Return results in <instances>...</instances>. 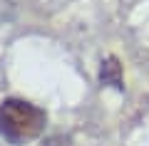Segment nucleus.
Returning <instances> with one entry per match:
<instances>
[{"mask_svg":"<svg viewBox=\"0 0 149 146\" xmlns=\"http://www.w3.org/2000/svg\"><path fill=\"white\" fill-rule=\"evenodd\" d=\"M47 114L37 104L20 97L0 102V136L13 146H25L45 131Z\"/></svg>","mask_w":149,"mask_h":146,"instance_id":"1","label":"nucleus"},{"mask_svg":"<svg viewBox=\"0 0 149 146\" xmlns=\"http://www.w3.org/2000/svg\"><path fill=\"white\" fill-rule=\"evenodd\" d=\"M100 82L104 87H112L117 92H124V77H122V64H119V57L109 55L100 62Z\"/></svg>","mask_w":149,"mask_h":146,"instance_id":"2","label":"nucleus"},{"mask_svg":"<svg viewBox=\"0 0 149 146\" xmlns=\"http://www.w3.org/2000/svg\"><path fill=\"white\" fill-rule=\"evenodd\" d=\"M45 146H70V141L65 136H52V139L45 141Z\"/></svg>","mask_w":149,"mask_h":146,"instance_id":"3","label":"nucleus"}]
</instances>
